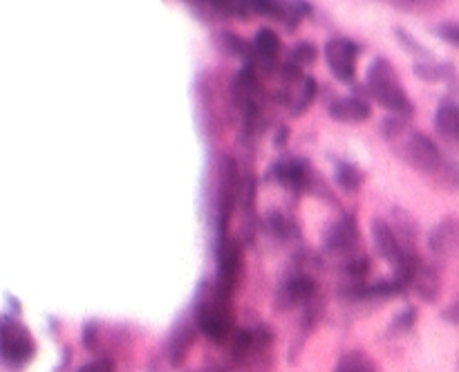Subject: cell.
<instances>
[{
	"label": "cell",
	"instance_id": "6da1fadb",
	"mask_svg": "<svg viewBox=\"0 0 459 372\" xmlns=\"http://www.w3.org/2000/svg\"><path fill=\"white\" fill-rule=\"evenodd\" d=\"M195 323L202 334L213 343H229L233 336V294L215 282L202 285L195 298Z\"/></svg>",
	"mask_w": 459,
	"mask_h": 372
},
{
	"label": "cell",
	"instance_id": "7a4b0ae2",
	"mask_svg": "<svg viewBox=\"0 0 459 372\" xmlns=\"http://www.w3.org/2000/svg\"><path fill=\"white\" fill-rule=\"evenodd\" d=\"M366 85L370 99H375L381 108L390 110V115H399L411 119L415 115V103L408 97L406 88L399 81V74L390 65L388 58L377 56L366 72Z\"/></svg>",
	"mask_w": 459,
	"mask_h": 372
},
{
	"label": "cell",
	"instance_id": "3957f363",
	"mask_svg": "<svg viewBox=\"0 0 459 372\" xmlns=\"http://www.w3.org/2000/svg\"><path fill=\"white\" fill-rule=\"evenodd\" d=\"M34 354L36 341L31 332L12 314H4L0 323V357H3L4 368L21 370L34 359Z\"/></svg>",
	"mask_w": 459,
	"mask_h": 372
},
{
	"label": "cell",
	"instance_id": "277c9868",
	"mask_svg": "<svg viewBox=\"0 0 459 372\" xmlns=\"http://www.w3.org/2000/svg\"><path fill=\"white\" fill-rule=\"evenodd\" d=\"M397 152L399 157H403L417 170H421L426 175H435V177H439V173H442L448 161L444 157V152L439 151L437 143L426 133H420V130L408 133L406 142L397 146Z\"/></svg>",
	"mask_w": 459,
	"mask_h": 372
},
{
	"label": "cell",
	"instance_id": "5b68a950",
	"mask_svg": "<svg viewBox=\"0 0 459 372\" xmlns=\"http://www.w3.org/2000/svg\"><path fill=\"white\" fill-rule=\"evenodd\" d=\"M242 179L238 173V164L231 155H227L220 166L218 179V209H215V227H218V238L227 236L229 220L233 215V206L240 202Z\"/></svg>",
	"mask_w": 459,
	"mask_h": 372
},
{
	"label": "cell",
	"instance_id": "8992f818",
	"mask_svg": "<svg viewBox=\"0 0 459 372\" xmlns=\"http://www.w3.org/2000/svg\"><path fill=\"white\" fill-rule=\"evenodd\" d=\"M316 177L318 175L312 169V164H309V160L287 155L273 161L267 169V175H264L267 182L281 184V186L290 188L291 193H309Z\"/></svg>",
	"mask_w": 459,
	"mask_h": 372
},
{
	"label": "cell",
	"instance_id": "52a82bcc",
	"mask_svg": "<svg viewBox=\"0 0 459 372\" xmlns=\"http://www.w3.org/2000/svg\"><path fill=\"white\" fill-rule=\"evenodd\" d=\"M323 56L336 81L348 85L357 83L354 79H357V58L361 56V45L343 39V36H336L323 45Z\"/></svg>",
	"mask_w": 459,
	"mask_h": 372
},
{
	"label": "cell",
	"instance_id": "ba28073f",
	"mask_svg": "<svg viewBox=\"0 0 459 372\" xmlns=\"http://www.w3.org/2000/svg\"><path fill=\"white\" fill-rule=\"evenodd\" d=\"M372 245H375L377 255L385 260V263L393 264L394 269L403 267L411 258H415L417 251L415 247L408 245L402 240L397 231L393 229V224H388L385 220L375 218L372 220Z\"/></svg>",
	"mask_w": 459,
	"mask_h": 372
},
{
	"label": "cell",
	"instance_id": "9c48e42d",
	"mask_svg": "<svg viewBox=\"0 0 459 372\" xmlns=\"http://www.w3.org/2000/svg\"><path fill=\"white\" fill-rule=\"evenodd\" d=\"M361 245V233H359L357 215L343 213L339 220L327 227L325 236H323V249L330 255H339V258H354Z\"/></svg>",
	"mask_w": 459,
	"mask_h": 372
},
{
	"label": "cell",
	"instance_id": "30bf717a",
	"mask_svg": "<svg viewBox=\"0 0 459 372\" xmlns=\"http://www.w3.org/2000/svg\"><path fill=\"white\" fill-rule=\"evenodd\" d=\"M215 260H218V273L213 282L233 294L242 273V264H245V249L236 238L222 236L215 242Z\"/></svg>",
	"mask_w": 459,
	"mask_h": 372
},
{
	"label": "cell",
	"instance_id": "8fae6325",
	"mask_svg": "<svg viewBox=\"0 0 459 372\" xmlns=\"http://www.w3.org/2000/svg\"><path fill=\"white\" fill-rule=\"evenodd\" d=\"M318 294V285L314 276L307 272H291L281 282L276 291V309L278 312H290L299 305H307Z\"/></svg>",
	"mask_w": 459,
	"mask_h": 372
},
{
	"label": "cell",
	"instance_id": "7c38bea8",
	"mask_svg": "<svg viewBox=\"0 0 459 372\" xmlns=\"http://www.w3.org/2000/svg\"><path fill=\"white\" fill-rule=\"evenodd\" d=\"M197 332H200V327H197L195 318L193 321L184 318V321H179L175 325V330L169 336V345H166V357H169L170 366L179 368L186 361L188 352H191L193 343L197 339Z\"/></svg>",
	"mask_w": 459,
	"mask_h": 372
},
{
	"label": "cell",
	"instance_id": "4fadbf2b",
	"mask_svg": "<svg viewBox=\"0 0 459 372\" xmlns=\"http://www.w3.org/2000/svg\"><path fill=\"white\" fill-rule=\"evenodd\" d=\"M281 36L272 30V27H260L254 36V52H255V61L258 65L263 67L267 74H273L276 70H281L278 65V56H281Z\"/></svg>",
	"mask_w": 459,
	"mask_h": 372
},
{
	"label": "cell",
	"instance_id": "5bb4252c",
	"mask_svg": "<svg viewBox=\"0 0 459 372\" xmlns=\"http://www.w3.org/2000/svg\"><path fill=\"white\" fill-rule=\"evenodd\" d=\"M330 117L334 121H343V124H361V121H368L372 117V106L366 101V99L359 97H341L334 99L327 108Z\"/></svg>",
	"mask_w": 459,
	"mask_h": 372
},
{
	"label": "cell",
	"instance_id": "9a60e30c",
	"mask_svg": "<svg viewBox=\"0 0 459 372\" xmlns=\"http://www.w3.org/2000/svg\"><path fill=\"white\" fill-rule=\"evenodd\" d=\"M429 247L435 255H439V258H446V255L455 254L459 249V220H442V222L430 231Z\"/></svg>",
	"mask_w": 459,
	"mask_h": 372
},
{
	"label": "cell",
	"instance_id": "2e32d148",
	"mask_svg": "<svg viewBox=\"0 0 459 372\" xmlns=\"http://www.w3.org/2000/svg\"><path fill=\"white\" fill-rule=\"evenodd\" d=\"M412 291L420 296L424 303H435L439 298V291H442V278L435 264L421 260L420 269H417L415 278H412Z\"/></svg>",
	"mask_w": 459,
	"mask_h": 372
},
{
	"label": "cell",
	"instance_id": "e0dca14e",
	"mask_svg": "<svg viewBox=\"0 0 459 372\" xmlns=\"http://www.w3.org/2000/svg\"><path fill=\"white\" fill-rule=\"evenodd\" d=\"M435 130L444 139L459 142V103L455 99H442L435 110Z\"/></svg>",
	"mask_w": 459,
	"mask_h": 372
},
{
	"label": "cell",
	"instance_id": "ac0fdd59",
	"mask_svg": "<svg viewBox=\"0 0 459 372\" xmlns=\"http://www.w3.org/2000/svg\"><path fill=\"white\" fill-rule=\"evenodd\" d=\"M264 229H267L269 236H273L276 240H282V242L300 240L299 222L278 209L267 211V215H264Z\"/></svg>",
	"mask_w": 459,
	"mask_h": 372
},
{
	"label": "cell",
	"instance_id": "d6986e66",
	"mask_svg": "<svg viewBox=\"0 0 459 372\" xmlns=\"http://www.w3.org/2000/svg\"><path fill=\"white\" fill-rule=\"evenodd\" d=\"M415 74L424 79L426 83H439V81L455 79V67H453V63L437 61L435 56H430L415 63Z\"/></svg>",
	"mask_w": 459,
	"mask_h": 372
},
{
	"label": "cell",
	"instance_id": "ffe728a7",
	"mask_svg": "<svg viewBox=\"0 0 459 372\" xmlns=\"http://www.w3.org/2000/svg\"><path fill=\"white\" fill-rule=\"evenodd\" d=\"M220 43H222V48L227 49L229 54L242 58L245 65H251V67L258 65V61H255L254 43H251V40L242 39V36L233 34V31H222V34H220ZM255 70H258V67H255Z\"/></svg>",
	"mask_w": 459,
	"mask_h": 372
},
{
	"label": "cell",
	"instance_id": "44dd1931",
	"mask_svg": "<svg viewBox=\"0 0 459 372\" xmlns=\"http://www.w3.org/2000/svg\"><path fill=\"white\" fill-rule=\"evenodd\" d=\"M334 179L343 191L357 193L366 182V173L359 166L350 164V161H339L334 169Z\"/></svg>",
	"mask_w": 459,
	"mask_h": 372
},
{
	"label": "cell",
	"instance_id": "7402d4cb",
	"mask_svg": "<svg viewBox=\"0 0 459 372\" xmlns=\"http://www.w3.org/2000/svg\"><path fill=\"white\" fill-rule=\"evenodd\" d=\"M318 94V81L314 76H305L299 83V92H294V101H291L290 112L294 117H300L305 110H309V106L314 103Z\"/></svg>",
	"mask_w": 459,
	"mask_h": 372
},
{
	"label": "cell",
	"instance_id": "603a6c76",
	"mask_svg": "<svg viewBox=\"0 0 459 372\" xmlns=\"http://www.w3.org/2000/svg\"><path fill=\"white\" fill-rule=\"evenodd\" d=\"M334 372H379L377 363L368 357L363 350H352V352L343 354L336 363Z\"/></svg>",
	"mask_w": 459,
	"mask_h": 372
},
{
	"label": "cell",
	"instance_id": "cb8c5ba5",
	"mask_svg": "<svg viewBox=\"0 0 459 372\" xmlns=\"http://www.w3.org/2000/svg\"><path fill=\"white\" fill-rule=\"evenodd\" d=\"M323 312H325V300H323L318 294L314 296L307 305H303V318H300V341H303L305 336H307L309 332L318 325Z\"/></svg>",
	"mask_w": 459,
	"mask_h": 372
},
{
	"label": "cell",
	"instance_id": "d4e9b609",
	"mask_svg": "<svg viewBox=\"0 0 459 372\" xmlns=\"http://www.w3.org/2000/svg\"><path fill=\"white\" fill-rule=\"evenodd\" d=\"M316 58H318L316 43H312V40H299L296 45H291L287 61H291L299 67H305V65H314Z\"/></svg>",
	"mask_w": 459,
	"mask_h": 372
},
{
	"label": "cell",
	"instance_id": "484cf974",
	"mask_svg": "<svg viewBox=\"0 0 459 372\" xmlns=\"http://www.w3.org/2000/svg\"><path fill=\"white\" fill-rule=\"evenodd\" d=\"M417 307L415 305H408V307H403L402 312L397 314V316L393 318V323H390L388 327V336L393 339V336H402V334H408V332L415 327L417 323Z\"/></svg>",
	"mask_w": 459,
	"mask_h": 372
},
{
	"label": "cell",
	"instance_id": "4316f807",
	"mask_svg": "<svg viewBox=\"0 0 459 372\" xmlns=\"http://www.w3.org/2000/svg\"><path fill=\"white\" fill-rule=\"evenodd\" d=\"M370 258L368 255H354V258L345 260L343 264V272L345 278L352 282H366L368 273H370Z\"/></svg>",
	"mask_w": 459,
	"mask_h": 372
},
{
	"label": "cell",
	"instance_id": "83f0119b",
	"mask_svg": "<svg viewBox=\"0 0 459 372\" xmlns=\"http://www.w3.org/2000/svg\"><path fill=\"white\" fill-rule=\"evenodd\" d=\"M406 121L408 119H403V117L399 115L384 117V121H381V134H384L385 142H399L408 130Z\"/></svg>",
	"mask_w": 459,
	"mask_h": 372
},
{
	"label": "cell",
	"instance_id": "f1b7e54d",
	"mask_svg": "<svg viewBox=\"0 0 459 372\" xmlns=\"http://www.w3.org/2000/svg\"><path fill=\"white\" fill-rule=\"evenodd\" d=\"M394 36H397L399 43H402L403 48L408 49V52H412V54H415V56H420V61H421V58H430V56H433V54H430L429 49H426L424 45H421L420 40L415 39V36L408 34V31L403 30V27H394Z\"/></svg>",
	"mask_w": 459,
	"mask_h": 372
},
{
	"label": "cell",
	"instance_id": "f546056e",
	"mask_svg": "<svg viewBox=\"0 0 459 372\" xmlns=\"http://www.w3.org/2000/svg\"><path fill=\"white\" fill-rule=\"evenodd\" d=\"M390 4H393L394 9H399V12H415V13L430 12V9L442 7V3H435V0H394V3Z\"/></svg>",
	"mask_w": 459,
	"mask_h": 372
},
{
	"label": "cell",
	"instance_id": "4dcf8cb0",
	"mask_svg": "<svg viewBox=\"0 0 459 372\" xmlns=\"http://www.w3.org/2000/svg\"><path fill=\"white\" fill-rule=\"evenodd\" d=\"M117 370V363L112 357H99L94 361L83 363L76 372H115Z\"/></svg>",
	"mask_w": 459,
	"mask_h": 372
},
{
	"label": "cell",
	"instance_id": "1f68e13d",
	"mask_svg": "<svg viewBox=\"0 0 459 372\" xmlns=\"http://www.w3.org/2000/svg\"><path fill=\"white\" fill-rule=\"evenodd\" d=\"M99 339H101V334H99V323L97 321L85 323V325H83V345H85V350L94 352V350L99 348Z\"/></svg>",
	"mask_w": 459,
	"mask_h": 372
},
{
	"label": "cell",
	"instance_id": "d6a6232c",
	"mask_svg": "<svg viewBox=\"0 0 459 372\" xmlns=\"http://www.w3.org/2000/svg\"><path fill=\"white\" fill-rule=\"evenodd\" d=\"M435 34L442 40H446V43L459 48V22H442V25L435 27Z\"/></svg>",
	"mask_w": 459,
	"mask_h": 372
},
{
	"label": "cell",
	"instance_id": "836d02e7",
	"mask_svg": "<svg viewBox=\"0 0 459 372\" xmlns=\"http://www.w3.org/2000/svg\"><path fill=\"white\" fill-rule=\"evenodd\" d=\"M442 318L446 323H451V325H459V298H455L448 307L442 309Z\"/></svg>",
	"mask_w": 459,
	"mask_h": 372
},
{
	"label": "cell",
	"instance_id": "e575fe53",
	"mask_svg": "<svg viewBox=\"0 0 459 372\" xmlns=\"http://www.w3.org/2000/svg\"><path fill=\"white\" fill-rule=\"evenodd\" d=\"M287 139H290V125H287V124L278 125L276 137H273V146H276V148H285Z\"/></svg>",
	"mask_w": 459,
	"mask_h": 372
},
{
	"label": "cell",
	"instance_id": "d590c367",
	"mask_svg": "<svg viewBox=\"0 0 459 372\" xmlns=\"http://www.w3.org/2000/svg\"><path fill=\"white\" fill-rule=\"evenodd\" d=\"M191 372H231V368H200V370H191Z\"/></svg>",
	"mask_w": 459,
	"mask_h": 372
}]
</instances>
